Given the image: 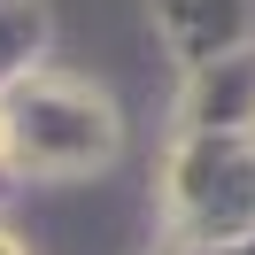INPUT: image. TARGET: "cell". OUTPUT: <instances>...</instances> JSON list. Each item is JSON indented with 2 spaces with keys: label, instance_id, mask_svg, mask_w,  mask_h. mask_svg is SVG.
Returning <instances> with one entry per match:
<instances>
[{
  "label": "cell",
  "instance_id": "obj_1",
  "mask_svg": "<svg viewBox=\"0 0 255 255\" xmlns=\"http://www.w3.org/2000/svg\"><path fill=\"white\" fill-rule=\"evenodd\" d=\"M8 162H23V131H16V109L0 101V170H8Z\"/></svg>",
  "mask_w": 255,
  "mask_h": 255
},
{
  "label": "cell",
  "instance_id": "obj_2",
  "mask_svg": "<svg viewBox=\"0 0 255 255\" xmlns=\"http://www.w3.org/2000/svg\"><path fill=\"white\" fill-rule=\"evenodd\" d=\"M0 255H23V248H16V240H8V232H0Z\"/></svg>",
  "mask_w": 255,
  "mask_h": 255
}]
</instances>
